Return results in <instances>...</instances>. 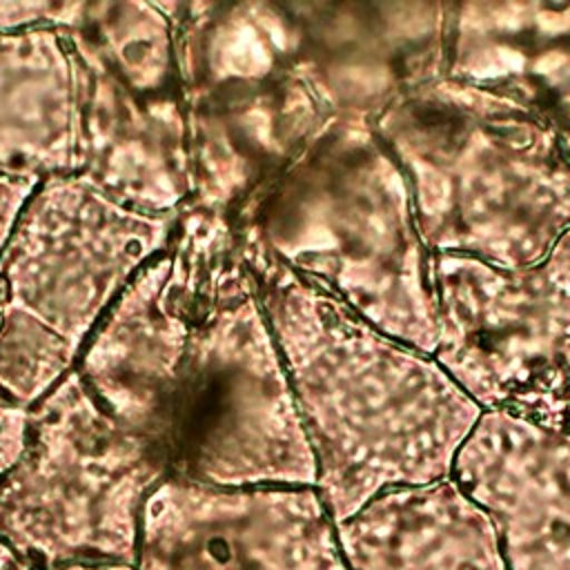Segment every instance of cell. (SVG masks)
Listing matches in <instances>:
<instances>
[{"label": "cell", "mask_w": 570, "mask_h": 570, "mask_svg": "<svg viewBox=\"0 0 570 570\" xmlns=\"http://www.w3.org/2000/svg\"><path fill=\"white\" fill-rule=\"evenodd\" d=\"M51 570H136L127 563H71V566H58Z\"/></svg>", "instance_id": "cell-17"}, {"label": "cell", "mask_w": 570, "mask_h": 570, "mask_svg": "<svg viewBox=\"0 0 570 570\" xmlns=\"http://www.w3.org/2000/svg\"><path fill=\"white\" fill-rule=\"evenodd\" d=\"M38 187V183L31 180H18V178H2L0 176V254L9 240V234L13 229V223L24 207L31 191Z\"/></svg>", "instance_id": "cell-15"}, {"label": "cell", "mask_w": 570, "mask_h": 570, "mask_svg": "<svg viewBox=\"0 0 570 570\" xmlns=\"http://www.w3.org/2000/svg\"><path fill=\"white\" fill-rule=\"evenodd\" d=\"M0 570H36L0 537Z\"/></svg>", "instance_id": "cell-16"}, {"label": "cell", "mask_w": 570, "mask_h": 570, "mask_svg": "<svg viewBox=\"0 0 570 570\" xmlns=\"http://www.w3.org/2000/svg\"><path fill=\"white\" fill-rule=\"evenodd\" d=\"M336 539L350 570H508L490 519L452 479L374 497Z\"/></svg>", "instance_id": "cell-12"}, {"label": "cell", "mask_w": 570, "mask_h": 570, "mask_svg": "<svg viewBox=\"0 0 570 570\" xmlns=\"http://www.w3.org/2000/svg\"><path fill=\"white\" fill-rule=\"evenodd\" d=\"M450 479L490 519L508 570H570V432L481 412Z\"/></svg>", "instance_id": "cell-10"}, {"label": "cell", "mask_w": 570, "mask_h": 570, "mask_svg": "<svg viewBox=\"0 0 570 570\" xmlns=\"http://www.w3.org/2000/svg\"><path fill=\"white\" fill-rule=\"evenodd\" d=\"M78 174V107L60 29L0 33V176L42 183Z\"/></svg>", "instance_id": "cell-13"}, {"label": "cell", "mask_w": 570, "mask_h": 570, "mask_svg": "<svg viewBox=\"0 0 570 570\" xmlns=\"http://www.w3.org/2000/svg\"><path fill=\"white\" fill-rule=\"evenodd\" d=\"M363 321L434 354L439 305L407 178L376 127L334 122L223 218Z\"/></svg>", "instance_id": "cell-3"}, {"label": "cell", "mask_w": 570, "mask_h": 570, "mask_svg": "<svg viewBox=\"0 0 570 570\" xmlns=\"http://www.w3.org/2000/svg\"><path fill=\"white\" fill-rule=\"evenodd\" d=\"M165 476L73 370L29 407L24 450L0 479V537L36 570L131 566L145 501Z\"/></svg>", "instance_id": "cell-6"}, {"label": "cell", "mask_w": 570, "mask_h": 570, "mask_svg": "<svg viewBox=\"0 0 570 570\" xmlns=\"http://www.w3.org/2000/svg\"><path fill=\"white\" fill-rule=\"evenodd\" d=\"M436 363L483 410L570 432V232L501 269L434 254Z\"/></svg>", "instance_id": "cell-8"}, {"label": "cell", "mask_w": 570, "mask_h": 570, "mask_svg": "<svg viewBox=\"0 0 570 570\" xmlns=\"http://www.w3.org/2000/svg\"><path fill=\"white\" fill-rule=\"evenodd\" d=\"M78 107V174L145 214L189 198L187 107L169 2H80L60 29Z\"/></svg>", "instance_id": "cell-7"}, {"label": "cell", "mask_w": 570, "mask_h": 570, "mask_svg": "<svg viewBox=\"0 0 570 570\" xmlns=\"http://www.w3.org/2000/svg\"><path fill=\"white\" fill-rule=\"evenodd\" d=\"M563 145H566V151H568V156H570V134L563 136Z\"/></svg>", "instance_id": "cell-18"}, {"label": "cell", "mask_w": 570, "mask_h": 570, "mask_svg": "<svg viewBox=\"0 0 570 570\" xmlns=\"http://www.w3.org/2000/svg\"><path fill=\"white\" fill-rule=\"evenodd\" d=\"M445 78L570 134V2L456 4Z\"/></svg>", "instance_id": "cell-11"}, {"label": "cell", "mask_w": 570, "mask_h": 570, "mask_svg": "<svg viewBox=\"0 0 570 570\" xmlns=\"http://www.w3.org/2000/svg\"><path fill=\"white\" fill-rule=\"evenodd\" d=\"M238 252L283 356L332 521L387 490L450 479L483 410L436 358L383 334L265 249Z\"/></svg>", "instance_id": "cell-2"}, {"label": "cell", "mask_w": 570, "mask_h": 570, "mask_svg": "<svg viewBox=\"0 0 570 570\" xmlns=\"http://www.w3.org/2000/svg\"><path fill=\"white\" fill-rule=\"evenodd\" d=\"M29 410L0 390V479L20 459L27 443Z\"/></svg>", "instance_id": "cell-14"}, {"label": "cell", "mask_w": 570, "mask_h": 570, "mask_svg": "<svg viewBox=\"0 0 570 570\" xmlns=\"http://www.w3.org/2000/svg\"><path fill=\"white\" fill-rule=\"evenodd\" d=\"M136 570H350L314 485L220 488L165 476L140 519Z\"/></svg>", "instance_id": "cell-9"}, {"label": "cell", "mask_w": 570, "mask_h": 570, "mask_svg": "<svg viewBox=\"0 0 570 570\" xmlns=\"http://www.w3.org/2000/svg\"><path fill=\"white\" fill-rule=\"evenodd\" d=\"M176 220L120 205L80 174L38 183L0 254V390L29 410L71 374Z\"/></svg>", "instance_id": "cell-5"}, {"label": "cell", "mask_w": 570, "mask_h": 570, "mask_svg": "<svg viewBox=\"0 0 570 570\" xmlns=\"http://www.w3.org/2000/svg\"><path fill=\"white\" fill-rule=\"evenodd\" d=\"M376 131L407 178L432 254L517 269L570 232L563 136L512 102L443 78L387 111Z\"/></svg>", "instance_id": "cell-4"}, {"label": "cell", "mask_w": 570, "mask_h": 570, "mask_svg": "<svg viewBox=\"0 0 570 570\" xmlns=\"http://www.w3.org/2000/svg\"><path fill=\"white\" fill-rule=\"evenodd\" d=\"M76 370L169 476L316 485L283 356L220 216L178 212L167 249L127 285Z\"/></svg>", "instance_id": "cell-1"}]
</instances>
